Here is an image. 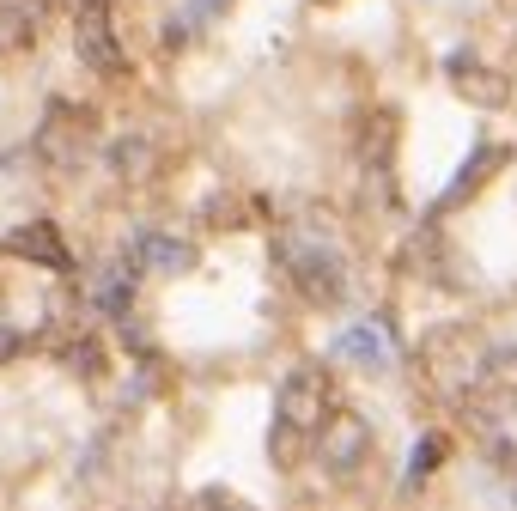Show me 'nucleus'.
<instances>
[{"label":"nucleus","mask_w":517,"mask_h":511,"mask_svg":"<svg viewBox=\"0 0 517 511\" xmlns=\"http://www.w3.org/2000/svg\"><path fill=\"white\" fill-rule=\"evenodd\" d=\"M445 73H451V92L469 98V104H481V110L511 104V80H505V73H493L487 61H475V55H445Z\"/></svg>","instance_id":"nucleus-5"},{"label":"nucleus","mask_w":517,"mask_h":511,"mask_svg":"<svg viewBox=\"0 0 517 511\" xmlns=\"http://www.w3.org/2000/svg\"><path fill=\"white\" fill-rule=\"evenodd\" d=\"M323 426H329V372L323 365H299V372H286V384L274 396V432H268L274 463L292 469L305 451H317Z\"/></svg>","instance_id":"nucleus-1"},{"label":"nucleus","mask_w":517,"mask_h":511,"mask_svg":"<svg viewBox=\"0 0 517 511\" xmlns=\"http://www.w3.org/2000/svg\"><path fill=\"white\" fill-rule=\"evenodd\" d=\"M232 0H189V19H213V13H226Z\"/></svg>","instance_id":"nucleus-13"},{"label":"nucleus","mask_w":517,"mask_h":511,"mask_svg":"<svg viewBox=\"0 0 517 511\" xmlns=\"http://www.w3.org/2000/svg\"><path fill=\"white\" fill-rule=\"evenodd\" d=\"M19 341H25V329L7 317V305H0V359H7V353H19Z\"/></svg>","instance_id":"nucleus-12"},{"label":"nucleus","mask_w":517,"mask_h":511,"mask_svg":"<svg viewBox=\"0 0 517 511\" xmlns=\"http://www.w3.org/2000/svg\"><path fill=\"white\" fill-rule=\"evenodd\" d=\"M335 353H341V359H365V365H378V372H384V365L396 359V341H390L384 323H359V329H347V335L335 341Z\"/></svg>","instance_id":"nucleus-9"},{"label":"nucleus","mask_w":517,"mask_h":511,"mask_svg":"<svg viewBox=\"0 0 517 511\" xmlns=\"http://www.w3.org/2000/svg\"><path fill=\"white\" fill-rule=\"evenodd\" d=\"M43 13H49V0H0V55L31 49V43H37Z\"/></svg>","instance_id":"nucleus-7"},{"label":"nucleus","mask_w":517,"mask_h":511,"mask_svg":"<svg viewBox=\"0 0 517 511\" xmlns=\"http://www.w3.org/2000/svg\"><path fill=\"white\" fill-rule=\"evenodd\" d=\"M317 463L335 475V481H353L365 463H372V426H365L359 414H329V426L317 432Z\"/></svg>","instance_id":"nucleus-4"},{"label":"nucleus","mask_w":517,"mask_h":511,"mask_svg":"<svg viewBox=\"0 0 517 511\" xmlns=\"http://www.w3.org/2000/svg\"><path fill=\"white\" fill-rule=\"evenodd\" d=\"M73 49H80V61L92 73H104V80L122 73V37H116L110 0H80V7H73Z\"/></svg>","instance_id":"nucleus-3"},{"label":"nucleus","mask_w":517,"mask_h":511,"mask_svg":"<svg viewBox=\"0 0 517 511\" xmlns=\"http://www.w3.org/2000/svg\"><path fill=\"white\" fill-rule=\"evenodd\" d=\"M280 262H286V280L299 286L305 305H341V292H347V250L323 226H286L280 232Z\"/></svg>","instance_id":"nucleus-2"},{"label":"nucleus","mask_w":517,"mask_h":511,"mask_svg":"<svg viewBox=\"0 0 517 511\" xmlns=\"http://www.w3.org/2000/svg\"><path fill=\"white\" fill-rule=\"evenodd\" d=\"M134 262L159 268V274H183V268H195V250L183 238H165V232H140L134 238Z\"/></svg>","instance_id":"nucleus-8"},{"label":"nucleus","mask_w":517,"mask_h":511,"mask_svg":"<svg viewBox=\"0 0 517 511\" xmlns=\"http://www.w3.org/2000/svg\"><path fill=\"white\" fill-rule=\"evenodd\" d=\"M0 250H7V256H25V262H37V268H49V274H67V268H73L67 244H61V232H55V219H31V226L7 232V244H0Z\"/></svg>","instance_id":"nucleus-6"},{"label":"nucleus","mask_w":517,"mask_h":511,"mask_svg":"<svg viewBox=\"0 0 517 511\" xmlns=\"http://www.w3.org/2000/svg\"><path fill=\"white\" fill-rule=\"evenodd\" d=\"M438 451H445V438H420L414 457H408V487H420L432 469H438Z\"/></svg>","instance_id":"nucleus-11"},{"label":"nucleus","mask_w":517,"mask_h":511,"mask_svg":"<svg viewBox=\"0 0 517 511\" xmlns=\"http://www.w3.org/2000/svg\"><path fill=\"white\" fill-rule=\"evenodd\" d=\"M487 165H505V146H481V153H475V159L463 165V177H457V183L445 189V207H451V201H463V195H469V189H475V183L487 177Z\"/></svg>","instance_id":"nucleus-10"}]
</instances>
